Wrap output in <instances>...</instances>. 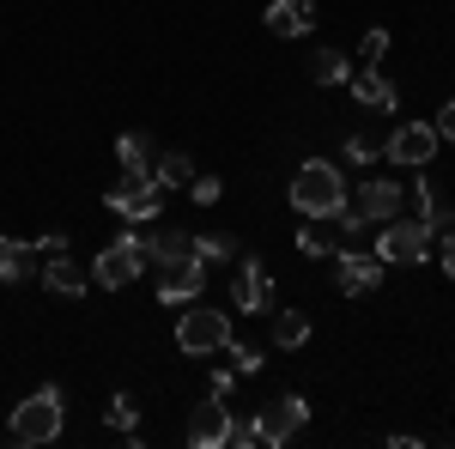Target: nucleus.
Returning <instances> with one entry per match:
<instances>
[{
	"label": "nucleus",
	"instance_id": "nucleus-7",
	"mask_svg": "<svg viewBox=\"0 0 455 449\" xmlns=\"http://www.w3.org/2000/svg\"><path fill=\"white\" fill-rule=\"evenodd\" d=\"M158 268V298L164 304H195L207 285V261L201 255H176V261H152Z\"/></svg>",
	"mask_w": 455,
	"mask_h": 449
},
{
	"label": "nucleus",
	"instance_id": "nucleus-4",
	"mask_svg": "<svg viewBox=\"0 0 455 449\" xmlns=\"http://www.w3.org/2000/svg\"><path fill=\"white\" fill-rule=\"evenodd\" d=\"M431 255V231L419 219H383L377 231V261H395V268H419Z\"/></svg>",
	"mask_w": 455,
	"mask_h": 449
},
{
	"label": "nucleus",
	"instance_id": "nucleus-10",
	"mask_svg": "<svg viewBox=\"0 0 455 449\" xmlns=\"http://www.w3.org/2000/svg\"><path fill=\"white\" fill-rule=\"evenodd\" d=\"M388 164H413V171H425L431 158H437V128H425V122H401L395 134L383 140Z\"/></svg>",
	"mask_w": 455,
	"mask_h": 449
},
{
	"label": "nucleus",
	"instance_id": "nucleus-5",
	"mask_svg": "<svg viewBox=\"0 0 455 449\" xmlns=\"http://www.w3.org/2000/svg\"><path fill=\"white\" fill-rule=\"evenodd\" d=\"M176 346H182L188 358L225 352V346H231V316L225 310H182V322H176Z\"/></svg>",
	"mask_w": 455,
	"mask_h": 449
},
{
	"label": "nucleus",
	"instance_id": "nucleus-2",
	"mask_svg": "<svg viewBox=\"0 0 455 449\" xmlns=\"http://www.w3.org/2000/svg\"><path fill=\"white\" fill-rule=\"evenodd\" d=\"M61 419H68L61 389H36V395H25V401L12 407L6 437H12V444H55V437H61Z\"/></svg>",
	"mask_w": 455,
	"mask_h": 449
},
{
	"label": "nucleus",
	"instance_id": "nucleus-23",
	"mask_svg": "<svg viewBox=\"0 0 455 449\" xmlns=\"http://www.w3.org/2000/svg\"><path fill=\"white\" fill-rule=\"evenodd\" d=\"M347 55H340V49H315L310 55V79L315 85H340V79H347Z\"/></svg>",
	"mask_w": 455,
	"mask_h": 449
},
{
	"label": "nucleus",
	"instance_id": "nucleus-13",
	"mask_svg": "<svg viewBox=\"0 0 455 449\" xmlns=\"http://www.w3.org/2000/svg\"><path fill=\"white\" fill-rule=\"evenodd\" d=\"M188 444H195V449L231 444V407H225V395H207V401L188 413Z\"/></svg>",
	"mask_w": 455,
	"mask_h": 449
},
{
	"label": "nucleus",
	"instance_id": "nucleus-32",
	"mask_svg": "<svg viewBox=\"0 0 455 449\" xmlns=\"http://www.w3.org/2000/svg\"><path fill=\"white\" fill-rule=\"evenodd\" d=\"M437 140H450V146H455V98L437 109Z\"/></svg>",
	"mask_w": 455,
	"mask_h": 449
},
{
	"label": "nucleus",
	"instance_id": "nucleus-17",
	"mask_svg": "<svg viewBox=\"0 0 455 449\" xmlns=\"http://www.w3.org/2000/svg\"><path fill=\"white\" fill-rule=\"evenodd\" d=\"M310 25H315L310 0H274V6H267V31L274 36H304Z\"/></svg>",
	"mask_w": 455,
	"mask_h": 449
},
{
	"label": "nucleus",
	"instance_id": "nucleus-30",
	"mask_svg": "<svg viewBox=\"0 0 455 449\" xmlns=\"http://www.w3.org/2000/svg\"><path fill=\"white\" fill-rule=\"evenodd\" d=\"M358 55H364V68H377L388 55V31H364V43H358Z\"/></svg>",
	"mask_w": 455,
	"mask_h": 449
},
{
	"label": "nucleus",
	"instance_id": "nucleus-12",
	"mask_svg": "<svg viewBox=\"0 0 455 449\" xmlns=\"http://www.w3.org/2000/svg\"><path fill=\"white\" fill-rule=\"evenodd\" d=\"M401 201H407V195H401L395 182H364L358 195H347V207H340V212H347L352 225H383V219L401 212Z\"/></svg>",
	"mask_w": 455,
	"mask_h": 449
},
{
	"label": "nucleus",
	"instance_id": "nucleus-20",
	"mask_svg": "<svg viewBox=\"0 0 455 449\" xmlns=\"http://www.w3.org/2000/svg\"><path fill=\"white\" fill-rule=\"evenodd\" d=\"M176 255H195V231H158V237H146V268L152 261H176Z\"/></svg>",
	"mask_w": 455,
	"mask_h": 449
},
{
	"label": "nucleus",
	"instance_id": "nucleus-22",
	"mask_svg": "<svg viewBox=\"0 0 455 449\" xmlns=\"http://www.w3.org/2000/svg\"><path fill=\"white\" fill-rule=\"evenodd\" d=\"M152 176H158V188H188V176H195V158H188V152H158Z\"/></svg>",
	"mask_w": 455,
	"mask_h": 449
},
{
	"label": "nucleus",
	"instance_id": "nucleus-15",
	"mask_svg": "<svg viewBox=\"0 0 455 449\" xmlns=\"http://www.w3.org/2000/svg\"><path fill=\"white\" fill-rule=\"evenodd\" d=\"M43 279H49V292H61V298H85L92 268H85V261H73L68 249H61V255H43Z\"/></svg>",
	"mask_w": 455,
	"mask_h": 449
},
{
	"label": "nucleus",
	"instance_id": "nucleus-24",
	"mask_svg": "<svg viewBox=\"0 0 455 449\" xmlns=\"http://www.w3.org/2000/svg\"><path fill=\"white\" fill-rule=\"evenodd\" d=\"M274 341H280V346H304V341H310V316H304V310H280V316H274Z\"/></svg>",
	"mask_w": 455,
	"mask_h": 449
},
{
	"label": "nucleus",
	"instance_id": "nucleus-28",
	"mask_svg": "<svg viewBox=\"0 0 455 449\" xmlns=\"http://www.w3.org/2000/svg\"><path fill=\"white\" fill-rule=\"evenodd\" d=\"M225 352H231V371H237V377H255V371H261V352H255V346H225Z\"/></svg>",
	"mask_w": 455,
	"mask_h": 449
},
{
	"label": "nucleus",
	"instance_id": "nucleus-16",
	"mask_svg": "<svg viewBox=\"0 0 455 449\" xmlns=\"http://www.w3.org/2000/svg\"><path fill=\"white\" fill-rule=\"evenodd\" d=\"M347 92L358 98V109H377V116H388V109H395V85H388L377 68H352L347 73Z\"/></svg>",
	"mask_w": 455,
	"mask_h": 449
},
{
	"label": "nucleus",
	"instance_id": "nucleus-29",
	"mask_svg": "<svg viewBox=\"0 0 455 449\" xmlns=\"http://www.w3.org/2000/svg\"><path fill=\"white\" fill-rule=\"evenodd\" d=\"M377 152H383V140H371V134H352L347 140V158H352V164H371Z\"/></svg>",
	"mask_w": 455,
	"mask_h": 449
},
{
	"label": "nucleus",
	"instance_id": "nucleus-11",
	"mask_svg": "<svg viewBox=\"0 0 455 449\" xmlns=\"http://www.w3.org/2000/svg\"><path fill=\"white\" fill-rule=\"evenodd\" d=\"M231 304H237L243 316L274 310V274H267L255 255H243V261H237V274H231Z\"/></svg>",
	"mask_w": 455,
	"mask_h": 449
},
{
	"label": "nucleus",
	"instance_id": "nucleus-31",
	"mask_svg": "<svg viewBox=\"0 0 455 449\" xmlns=\"http://www.w3.org/2000/svg\"><path fill=\"white\" fill-rule=\"evenodd\" d=\"M231 444H237V449L261 444V431H255V419H231Z\"/></svg>",
	"mask_w": 455,
	"mask_h": 449
},
{
	"label": "nucleus",
	"instance_id": "nucleus-21",
	"mask_svg": "<svg viewBox=\"0 0 455 449\" xmlns=\"http://www.w3.org/2000/svg\"><path fill=\"white\" fill-rule=\"evenodd\" d=\"M116 158H122V171H152L158 164V146L146 134H122L116 140Z\"/></svg>",
	"mask_w": 455,
	"mask_h": 449
},
{
	"label": "nucleus",
	"instance_id": "nucleus-18",
	"mask_svg": "<svg viewBox=\"0 0 455 449\" xmlns=\"http://www.w3.org/2000/svg\"><path fill=\"white\" fill-rule=\"evenodd\" d=\"M36 268V243H19V237H0V285L25 279Z\"/></svg>",
	"mask_w": 455,
	"mask_h": 449
},
{
	"label": "nucleus",
	"instance_id": "nucleus-3",
	"mask_svg": "<svg viewBox=\"0 0 455 449\" xmlns=\"http://www.w3.org/2000/svg\"><path fill=\"white\" fill-rule=\"evenodd\" d=\"M104 207L116 212V219H128V225H146V219H158V207H164V188H158L152 171H122L109 182Z\"/></svg>",
	"mask_w": 455,
	"mask_h": 449
},
{
	"label": "nucleus",
	"instance_id": "nucleus-26",
	"mask_svg": "<svg viewBox=\"0 0 455 449\" xmlns=\"http://www.w3.org/2000/svg\"><path fill=\"white\" fill-rule=\"evenodd\" d=\"M219 195H225V182H219L212 171H195V176H188V201H201V207H212Z\"/></svg>",
	"mask_w": 455,
	"mask_h": 449
},
{
	"label": "nucleus",
	"instance_id": "nucleus-1",
	"mask_svg": "<svg viewBox=\"0 0 455 449\" xmlns=\"http://www.w3.org/2000/svg\"><path fill=\"white\" fill-rule=\"evenodd\" d=\"M291 207L304 212H340L347 207V176L340 164H328V158H310V164H298L291 171Z\"/></svg>",
	"mask_w": 455,
	"mask_h": 449
},
{
	"label": "nucleus",
	"instance_id": "nucleus-33",
	"mask_svg": "<svg viewBox=\"0 0 455 449\" xmlns=\"http://www.w3.org/2000/svg\"><path fill=\"white\" fill-rule=\"evenodd\" d=\"M61 249H68V237H61V231H49V237H36V255H61Z\"/></svg>",
	"mask_w": 455,
	"mask_h": 449
},
{
	"label": "nucleus",
	"instance_id": "nucleus-6",
	"mask_svg": "<svg viewBox=\"0 0 455 449\" xmlns=\"http://www.w3.org/2000/svg\"><path fill=\"white\" fill-rule=\"evenodd\" d=\"M304 419H310V401H304V395H280V401H267V407L255 413V431H261L267 449H280L304 431Z\"/></svg>",
	"mask_w": 455,
	"mask_h": 449
},
{
	"label": "nucleus",
	"instance_id": "nucleus-27",
	"mask_svg": "<svg viewBox=\"0 0 455 449\" xmlns=\"http://www.w3.org/2000/svg\"><path fill=\"white\" fill-rule=\"evenodd\" d=\"M195 255H201V261H231V255H237V243L212 231V237H195Z\"/></svg>",
	"mask_w": 455,
	"mask_h": 449
},
{
	"label": "nucleus",
	"instance_id": "nucleus-8",
	"mask_svg": "<svg viewBox=\"0 0 455 449\" xmlns=\"http://www.w3.org/2000/svg\"><path fill=\"white\" fill-rule=\"evenodd\" d=\"M140 274H146V237H116L104 255H98V285H109V292L134 285Z\"/></svg>",
	"mask_w": 455,
	"mask_h": 449
},
{
	"label": "nucleus",
	"instance_id": "nucleus-34",
	"mask_svg": "<svg viewBox=\"0 0 455 449\" xmlns=\"http://www.w3.org/2000/svg\"><path fill=\"white\" fill-rule=\"evenodd\" d=\"M443 274L455 279V225H450V231H443Z\"/></svg>",
	"mask_w": 455,
	"mask_h": 449
},
{
	"label": "nucleus",
	"instance_id": "nucleus-25",
	"mask_svg": "<svg viewBox=\"0 0 455 449\" xmlns=\"http://www.w3.org/2000/svg\"><path fill=\"white\" fill-rule=\"evenodd\" d=\"M134 419H140L134 395H128V389H116V395H109V425H116V431H134Z\"/></svg>",
	"mask_w": 455,
	"mask_h": 449
},
{
	"label": "nucleus",
	"instance_id": "nucleus-14",
	"mask_svg": "<svg viewBox=\"0 0 455 449\" xmlns=\"http://www.w3.org/2000/svg\"><path fill=\"white\" fill-rule=\"evenodd\" d=\"M352 231H358V225H352L347 212H310L304 231H298V249H304V255H334L340 237H352Z\"/></svg>",
	"mask_w": 455,
	"mask_h": 449
},
{
	"label": "nucleus",
	"instance_id": "nucleus-9",
	"mask_svg": "<svg viewBox=\"0 0 455 449\" xmlns=\"http://www.w3.org/2000/svg\"><path fill=\"white\" fill-rule=\"evenodd\" d=\"M334 285H340V298H371L383 285V261L358 255V249H334Z\"/></svg>",
	"mask_w": 455,
	"mask_h": 449
},
{
	"label": "nucleus",
	"instance_id": "nucleus-19",
	"mask_svg": "<svg viewBox=\"0 0 455 449\" xmlns=\"http://www.w3.org/2000/svg\"><path fill=\"white\" fill-rule=\"evenodd\" d=\"M413 207H419V225H425V231H450V225H455L450 212H443V201H437V188H431L425 176L413 182Z\"/></svg>",
	"mask_w": 455,
	"mask_h": 449
}]
</instances>
